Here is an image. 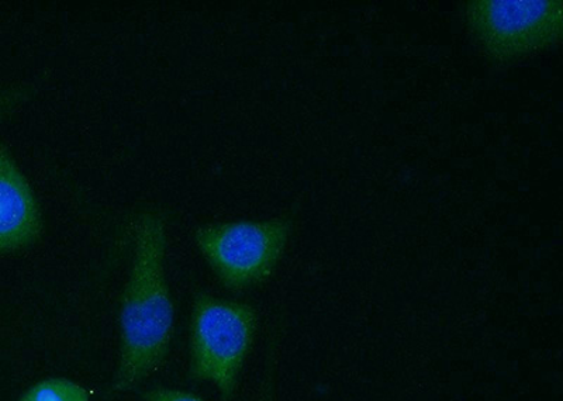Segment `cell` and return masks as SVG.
Here are the masks:
<instances>
[{"label": "cell", "mask_w": 563, "mask_h": 401, "mask_svg": "<svg viewBox=\"0 0 563 401\" xmlns=\"http://www.w3.org/2000/svg\"><path fill=\"white\" fill-rule=\"evenodd\" d=\"M290 235L288 220H240L196 230V245L220 282L234 292L273 277Z\"/></svg>", "instance_id": "277c9868"}, {"label": "cell", "mask_w": 563, "mask_h": 401, "mask_svg": "<svg viewBox=\"0 0 563 401\" xmlns=\"http://www.w3.org/2000/svg\"><path fill=\"white\" fill-rule=\"evenodd\" d=\"M42 233L37 198L12 153L0 144V257L30 247Z\"/></svg>", "instance_id": "5b68a950"}, {"label": "cell", "mask_w": 563, "mask_h": 401, "mask_svg": "<svg viewBox=\"0 0 563 401\" xmlns=\"http://www.w3.org/2000/svg\"><path fill=\"white\" fill-rule=\"evenodd\" d=\"M167 222L161 212L139 215L134 257L120 302V350L112 394L139 388L168 357L175 308L167 274Z\"/></svg>", "instance_id": "6da1fadb"}, {"label": "cell", "mask_w": 563, "mask_h": 401, "mask_svg": "<svg viewBox=\"0 0 563 401\" xmlns=\"http://www.w3.org/2000/svg\"><path fill=\"white\" fill-rule=\"evenodd\" d=\"M256 327L258 314L253 305L196 296L190 319V378L213 383L223 401L233 400Z\"/></svg>", "instance_id": "7a4b0ae2"}, {"label": "cell", "mask_w": 563, "mask_h": 401, "mask_svg": "<svg viewBox=\"0 0 563 401\" xmlns=\"http://www.w3.org/2000/svg\"><path fill=\"white\" fill-rule=\"evenodd\" d=\"M467 27L493 62L511 63L554 47L563 34L561 0H475Z\"/></svg>", "instance_id": "3957f363"}, {"label": "cell", "mask_w": 563, "mask_h": 401, "mask_svg": "<svg viewBox=\"0 0 563 401\" xmlns=\"http://www.w3.org/2000/svg\"><path fill=\"white\" fill-rule=\"evenodd\" d=\"M32 92L33 88L30 85H20V87L9 88L0 92V119L8 116L20 104L26 102Z\"/></svg>", "instance_id": "52a82bcc"}, {"label": "cell", "mask_w": 563, "mask_h": 401, "mask_svg": "<svg viewBox=\"0 0 563 401\" xmlns=\"http://www.w3.org/2000/svg\"><path fill=\"white\" fill-rule=\"evenodd\" d=\"M143 401H206L194 393L184 390L154 388L141 393Z\"/></svg>", "instance_id": "ba28073f"}, {"label": "cell", "mask_w": 563, "mask_h": 401, "mask_svg": "<svg viewBox=\"0 0 563 401\" xmlns=\"http://www.w3.org/2000/svg\"><path fill=\"white\" fill-rule=\"evenodd\" d=\"M18 401H90V392L73 380L49 378L34 385Z\"/></svg>", "instance_id": "8992f818"}]
</instances>
